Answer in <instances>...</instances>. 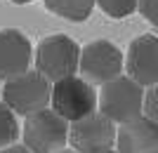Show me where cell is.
<instances>
[{"label":"cell","instance_id":"obj_11","mask_svg":"<svg viewBox=\"0 0 158 153\" xmlns=\"http://www.w3.org/2000/svg\"><path fill=\"white\" fill-rule=\"evenodd\" d=\"M97 0H45V7L52 14L69 21H85L92 14Z\"/></svg>","mask_w":158,"mask_h":153},{"label":"cell","instance_id":"obj_18","mask_svg":"<svg viewBox=\"0 0 158 153\" xmlns=\"http://www.w3.org/2000/svg\"><path fill=\"white\" fill-rule=\"evenodd\" d=\"M57 153H78V151H73V148H61V151H57Z\"/></svg>","mask_w":158,"mask_h":153},{"label":"cell","instance_id":"obj_8","mask_svg":"<svg viewBox=\"0 0 158 153\" xmlns=\"http://www.w3.org/2000/svg\"><path fill=\"white\" fill-rule=\"evenodd\" d=\"M125 71L142 87L158 85V38L144 33L135 38L127 47Z\"/></svg>","mask_w":158,"mask_h":153},{"label":"cell","instance_id":"obj_2","mask_svg":"<svg viewBox=\"0 0 158 153\" xmlns=\"http://www.w3.org/2000/svg\"><path fill=\"white\" fill-rule=\"evenodd\" d=\"M50 99H52V83L43 73L31 68L5 80L2 85V101L17 115H24V118L40 108H47Z\"/></svg>","mask_w":158,"mask_h":153},{"label":"cell","instance_id":"obj_10","mask_svg":"<svg viewBox=\"0 0 158 153\" xmlns=\"http://www.w3.org/2000/svg\"><path fill=\"white\" fill-rule=\"evenodd\" d=\"M118 153H158V125L146 115L127 120L116 132Z\"/></svg>","mask_w":158,"mask_h":153},{"label":"cell","instance_id":"obj_13","mask_svg":"<svg viewBox=\"0 0 158 153\" xmlns=\"http://www.w3.org/2000/svg\"><path fill=\"white\" fill-rule=\"evenodd\" d=\"M139 0H97V5L102 7V12L109 14L111 19H123L130 17L132 12H137Z\"/></svg>","mask_w":158,"mask_h":153},{"label":"cell","instance_id":"obj_5","mask_svg":"<svg viewBox=\"0 0 158 153\" xmlns=\"http://www.w3.org/2000/svg\"><path fill=\"white\" fill-rule=\"evenodd\" d=\"M50 108H54L64 120L73 123L97 111V92L87 80L78 75H69L52 83Z\"/></svg>","mask_w":158,"mask_h":153},{"label":"cell","instance_id":"obj_15","mask_svg":"<svg viewBox=\"0 0 158 153\" xmlns=\"http://www.w3.org/2000/svg\"><path fill=\"white\" fill-rule=\"evenodd\" d=\"M137 10L142 12V17H144L151 26L158 28V0H139Z\"/></svg>","mask_w":158,"mask_h":153},{"label":"cell","instance_id":"obj_4","mask_svg":"<svg viewBox=\"0 0 158 153\" xmlns=\"http://www.w3.org/2000/svg\"><path fill=\"white\" fill-rule=\"evenodd\" d=\"M69 120H64L54 108H40L28 113L24 120V144L31 153H57L66 148Z\"/></svg>","mask_w":158,"mask_h":153},{"label":"cell","instance_id":"obj_16","mask_svg":"<svg viewBox=\"0 0 158 153\" xmlns=\"http://www.w3.org/2000/svg\"><path fill=\"white\" fill-rule=\"evenodd\" d=\"M0 153H31L26 146H19V144H12V146L7 148H0Z\"/></svg>","mask_w":158,"mask_h":153},{"label":"cell","instance_id":"obj_19","mask_svg":"<svg viewBox=\"0 0 158 153\" xmlns=\"http://www.w3.org/2000/svg\"><path fill=\"white\" fill-rule=\"evenodd\" d=\"M106 153H118V151H113V148H111V151H106Z\"/></svg>","mask_w":158,"mask_h":153},{"label":"cell","instance_id":"obj_17","mask_svg":"<svg viewBox=\"0 0 158 153\" xmlns=\"http://www.w3.org/2000/svg\"><path fill=\"white\" fill-rule=\"evenodd\" d=\"M12 2H17V5H26V2H33V0H12Z\"/></svg>","mask_w":158,"mask_h":153},{"label":"cell","instance_id":"obj_6","mask_svg":"<svg viewBox=\"0 0 158 153\" xmlns=\"http://www.w3.org/2000/svg\"><path fill=\"white\" fill-rule=\"evenodd\" d=\"M78 71L90 85H104L123 75V52L109 40H92L80 50Z\"/></svg>","mask_w":158,"mask_h":153},{"label":"cell","instance_id":"obj_12","mask_svg":"<svg viewBox=\"0 0 158 153\" xmlns=\"http://www.w3.org/2000/svg\"><path fill=\"white\" fill-rule=\"evenodd\" d=\"M19 139V123H17V113L7 106L5 101H0V148H7L17 144Z\"/></svg>","mask_w":158,"mask_h":153},{"label":"cell","instance_id":"obj_3","mask_svg":"<svg viewBox=\"0 0 158 153\" xmlns=\"http://www.w3.org/2000/svg\"><path fill=\"white\" fill-rule=\"evenodd\" d=\"M80 47L73 38L64 33L47 35L38 42L35 50V71L43 73L50 83L78 73Z\"/></svg>","mask_w":158,"mask_h":153},{"label":"cell","instance_id":"obj_9","mask_svg":"<svg viewBox=\"0 0 158 153\" xmlns=\"http://www.w3.org/2000/svg\"><path fill=\"white\" fill-rule=\"evenodd\" d=\"M33 47L19 28L0 31V80H10L14 75L31 68Z\"/></svg>","mask_w":158,"mask_h":153},{"label":"cell","instance_id":"obj_1","mask_svg":"<svg viewBox=\"0 0 158 153\" xmlns=\"http://www.w3.org/2000/svg\"><path fill=\"white\" fill-rule=\"evenodd\" d=\"M99 113H104L113 123H127V120L142 115L144 108V87L135 83L130 75H118L102 85V92L97 97Z\"/></svg>","mask_w":158,"mask_h":153},{"label":"cell","instance_id":"obj_7","mask_svg":"<svg viewBox=\"0 0 158 153\" xmlns=\"http://www.w3.org/2000/svg\"><path fill=\"white\" fill-rule=\"evenodd\" d=\"M69 144L78 153H106L116 146V123L104 113L85 115L69 125Z\"/></svg>","mask_w":158,"mask_h":153},{"label":"cell","instance_id":"obj_14","mask_svg":"<svg viewBox=\"0 0 158 153\" xmlns=\"http://www.w3.org/2000/svg\"><path fill=\"white\" fill-rule=\"evenodd\" d=\"M142 111H144L146 118H151L158 125V85H151L144 92V108Z\"/></svg>","mask_w":158,"mask_h":153}]
</instances>
